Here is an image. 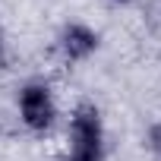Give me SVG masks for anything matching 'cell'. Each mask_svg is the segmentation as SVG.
Returning <instances> with one entry per match:
<instances>
[{
    "label": "cell",
    "mask_w": 161,
    "mask_h": 161,
    "mask_svg": "<svg viewBox=\"0 0 161 161\" xmlns=\"http://www.w3.org/2000/svg\"><path fill=\"white\" fill-rule=\"evenodd\" d=\"M108 158V133L104 117L92 101L76 104L66 126V161H104Z\"/></svg>",
    "instance_id": "cell-1"
},
{
    "label": "cell",
    "mask_w": 161,
    "mask_h": 161,
    "mask_svg": "<svg viewBox=\"0 0 161 161\" xmlns=\"http://www.w3.org/2000/svg\"><path fill=\"white\" fill-rule=\"evenodd\" d=\"M16 114H19V123L29 133H35V136L51 133L57 117H60L54 89L44 79H29V82H22L19 92H16Z\"/></svg>",
    "instance_id": "cell-2"
},
{
    "label": "cell",
    "mask_w": 161,
    "mask_h": 161,
    "mask_svg": "<svg viewBox=\"0 0 161 161\" xmlns=\"http://www.w3.org/2000/svg\"><path fill=\"white\" fill-rule=\"evenodd\" d=\"M54 47H57V54H60L66 63H86L89 57L98 54L101 35H98V29H92V25L82 22V19H69V22H63V25L57 29Z\"/></svg>",
    "instance_id": "cell-3"
},
{
    "label": "cell",
    "mask_w": 161,
    "mask_h": 161,
    "mask_svg": "<svg viewBox=\"0 0 161 161\" xmlns=\"http://www.w3.org/2000/svg\"><path fill=\"white\" fill-rule=\"evenodd\" d=\"M145 148H148L155 158H161V120H155V123L145 130Z\"/></svg>",
    "instance_id": "cell-4"
},
{
    "label": "cell",
    "mask_w": 161,
    "mask_h": 161,
    "mask_svg": "<svg viewBox=\"0 0 161 161\" xmlns=\"http://www.w3.org/2000/svg\"><path fill=\"white\" fill-rule=\"evenodd\" d=\"M7 63H10V41H7L3 22H0V69H7Z\"/></svg>",
    "instance_id": "cell-5"
},
{
    "label": "cell",
    "mask_w": 161,
    "mask_h": 161,
    "mask_svg": "<svg viewBox=\"0 0 161 161\" xmlns=\"http://www.w3.org/2000/svg\"><path fill=\"white\" fill-rule=\"evenodd\" d=\"M108 3H117V7H126V3H136V0H108Z\"/></svg>",
    "instance_id": "cell-6"
}]
</instances>
